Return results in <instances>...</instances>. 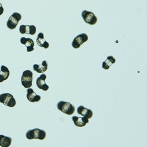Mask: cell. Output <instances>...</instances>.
I'll list each match as a JSON object with an SVG mask.
<instances>
[{"label": "cell", "instance_id": "cell-19", "mask_svg": "<svg viewBox=\"0 0 147 147\" xmlns=\"http://www.w3.org/2000/svg\"><path fill=\"white\" fill-rule=\"evenodd\" d=\"M20 32L22 34H25L26 31V25H22L20 27Z\"/></svg>", "mask_w": 147, "mask_h": 147}, {"label": "cell", "instance_id": "cell-6", "mask_svg": "<svg viewBox=\"0 0 147 147\" xmlns=\"http://www.w3.org/2000/svg\"><path fill=\"white\" fill-rule=\"evenodd\" d=\"M81 16L84 22L89 25H95L97 22V18L92 11L84 10L82 12Z\"/></svg>", "mask_w": 147, "mask_h": 147}, {"label": "cell", "instance_id": "cell-20", "mask_svg": "<svg viewBox=\"0 0 147 147\" xmlns=\"http://www.w3.org/2000/svg\"><path fill=\"white\" fill-rule=\"evenodd\" d=\"M4 8L2 7V5L0 3V16L1 15L4 13Z\"/></svg>", "mask_w": 147, "mask_h": 147}, {"label": "cell", "instance_id": "cell-1", "mask_svg": "<svg viewBox=\"0 0 147 147\" xmlns=\"http://www.w3.org/2000/svg\"><path fill=\"white\" fill-rule=\"evenodd\" d=\"M46 132L44 130L38 128L29 130L26 133V137L28 139H38L43 140L46 137Z\"/></svg>", "mask_w": 147, "mask_h": 147}, {"label": "cell", "instance_id": "cell-8", "mask_svg": "<svg viewBox=\"0 0 147 147\" xmlns=\"http://www.w3.org/2000/svg\"><path fill=\"white\" fill-rule=\"evenodd\" d=\"M47 76L45 74H41L36 80V84L38 88L44 91H47L49 89V86L46 83Z\"/></svg>", "mask_w": 147, "mask_h": 147}, {"label": "cell", "instance_id": "cell-5", "mask_svg": "<svg viewBox=\"0 0 147 147\" xmlns=\"http://www.w3.org/2000/svg\"><path fill=\"white\" fill-rule=\"evenodd\" d=\"M0 102L10 107H14L16 105V101L13 96L8 93L0 95Z\"/></svg>", "mask_w": 147, "mask_h": 147}, {"label": "cell", "instance_id": "cell-17", "mask_svg": "<svg viewBox=\"0 0 147 147\" xmlns=\"http://www.w3.org/2000/svg\"><path fill=\"white\" fill-rule=\"evenodd\" d=\"M12 139L10 137L3 135H0V146L2 147H9L11 144Z\"/></svg>", "mask_w": 147, "mask_h": 147}, {"label": "cell", "instance_id": "cell-16", "mask_svg": "<svg viewBox=\"0 0 147 147\" xmlns=\"http://www.w3.org/2000/svg\"><path fill=\"white\" fill-rule=\"evenodd\" d=\"M116 62L115 58L112 56H109L107 57V58L105 61H103L102 63V69L105 70L109 69L111 66L115 64Z\"/></svg>", "mask_w": 147, "mask_h": 147}, {"label": "cell", "instance_id": "cell-12", "mask_svg": "<svg viewBox=\"0 0 147 147\" xmlns=\"http://www.w3.org/2000/svg\"><path fill=\"white\" fill-rule=\"evenodd\" d=\"M20 42L21 44L25 45L27 47L28 52H30L34 50V42L32 38L22 37L20 38Z\"/></svg>", "mask_w": 147, "mask_h": 147}, {"label": "cell", "instance_id": "cell-15", "mask_svg": "<svg viewBox=\"0 0 147 147\" xmlns=\"http://www.w3.org/2000/svg\"><path fill=\"white\" fill-rule=\"evenodd\" d=\"M10 72L7 67L2 65L0 71V83L8 79L9 76Z\"/></svg>", "mask_w": 147, "mask_h": 147}, {"label": "cell", "instance_id": "cell-7", "mask_svg": "<svg viewBox=\"0 0 147 147\" xmlns=\"http://www.w3.org/2000/svg\"><path fill=\"white\" fill-rule=\"evenodd\" d=\"M88 39V37L86 34H80L74 38L72 42V47L74 49H78L81 45L87 42Z\"/></svg>", "mask_w": 147, "mask_h": 147}, {"label": "cell", "instance_id": "cell-14", "mask_svg": "<svg viewBox=\"0 0 147 147\" xmlns=\"http://www.w3.org/2000/svg\"><path fill=\"white\" fill-rule=\"evenodd\" d=\"M36 42L38 46L43 47L44 49H48L49 47V43L45 40L43 33L40 32L38 34L36 38Z\"/></svg>", "mask_w": 147, "mask_h": 147}, {"label": "cell", "instance_id": "cell-3", "mask_svg": "<svg viewBox=\"0 0 147 147\" xmlns=\"http://www.w3.org/2000/svg\"><path fill=\"white\" fill-rule=\"evenodd\" d=\"M33 75L32 72L29 70H25L23 72L21 76V83L26 88H31L32 85Z\"/></svg>", "mask_w": 147, "mask_h": 147}, {"label": "cell", "instance_id": "cell-13", "mask_svg": "<svg viewBox=\"0 0 147 147\" xmlns=\"http://www.w3.org/2000/svg\"><path fill=\"white\" fill-rule=\"evenodd\" d=\"M48 63L47 61L44 60L42 63L40 65L34 64L33 66V70L34 71L39 74H42L46 72L48 69Z\"/></svg>", "mask_w": 147, "mask_h": 147}, {"label": "cell", "instance_id": "cell-18", "mask_svg": "<svg viewBox=\"0 0 147 147\" xmlns=\"http://www.w3.org/2000/svg\"><path fill=\"white\" fill-rule=\"evenodd\" d=\"M36 32V28L34 25H29V34L33 36Z\"/></svg>", "mask_w": 147, "mask_h": 147}, {"label": "cell", "instance_id": "cell-10", "mask_svg": "<svg viewBox=\"0 0 147 147\" xmlns=\"http://www.w3.org/2000/svg\"><path fill=\"white\" fill-rule=\"evenodd\" d=\"M27 98L28 100L32 102H38L41 99V97L36 94L32 88H29L27 90Z\"/></svg>", "mask_w": 147, "mask_h": 147}, {"label": "cell", "instance_id": "cell-2", "mask_svg": "<svg viewBox=\"0 0 147 147\" xmlns=\"http://www.w3.org/2000/svg\"><path fill=\"white\" fill-rule=\"evenodd\" d=\"M57 107L58 110L69 115H73L75 111V108L74 105L70 102L64 101L59 102L57 105Z\"/></svg>", "mask_w": 147, "mask_h": 147}, {"label": "cell", "instance_id": "cell-11", "mask_svg": "<svg viewBox=\"0 0 147 147\" xmlns=\"http://www.w3.org/2000/svg\"><path fill=\"white\" fill-rule=\"evenodd\" d=\"M72 120L76 126L79 127H84L86 125L87 123H89V120L88 118L79 117L76 116H74L72 117Z\"/></svg>", "mask_w": 147, "mask_h": 147}, {"label": "cell", "instance_id": "cell-4", "mask_svg": "<svg viewBox=\"0 0 147 147\" xmlns=\"http://www.w3.org/2000/svg\"><path fill=\"white\" fill-rule=\"evenodd\" d=\"M22 19V16L19 13L15 12L13 13L7 22V27L10 30L16 28L19 22Z\"/></svg>", "mask_w": 147, "mask_h": 147}, {"label": "cell", "instance_id": "cell-9", "mask_svg": "<svg viewBox=\"0 0 147 147\" xmlns=\"http://www.w3.org/2000/svg\"><path fill=\"white\" fill-rule=\"evenodd\" d=\"M77 112L78 115H81L88 119H91L92 117L93 112L92 110L84 107L82 105L78 107Z\"/></svg>", "mask_w": 147, "mask_h": 147}]
</instances>
